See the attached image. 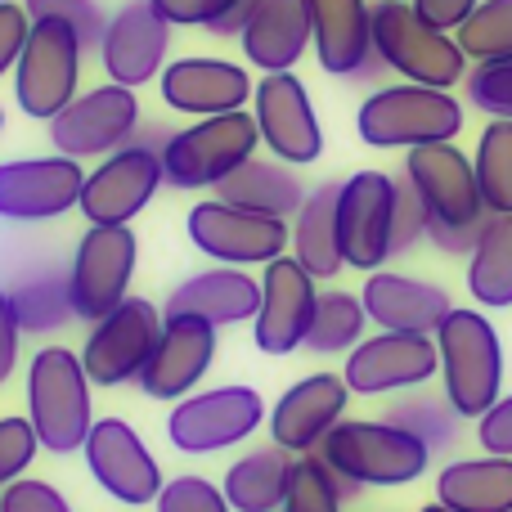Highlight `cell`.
I'll use <instances>...</instances> for the list:
<instances>
[{
    "label": "cell",
    "mask_w": 512,
    "mask_h": 512,
    "mask_svg": "<svg viewBox=\"0 0 512 512\" xmlns=\"http://www.w3.org/2000/svg\"><path fill=\"white\" fill-rule=\"evenodd\" d=\"M23 9L32 23H41V18L68 23L72 32H77L81 50H99V41H104L108 14L99 9V0H23Z\"/></svg>",
    "instance_id": "41"
},
{
    "label": "cell",
    "mask_w": 512,
    "mask_h": 512,
    "mask_svg": "<svg viewBox=\"0 0 512 512\" xmlns=\"http://www.w3.org/2000/svg\"><path fill=\"white\" fill-rule=\"evenodd\" d=\"M477 441L486 454L512 459V396H499L495 405L477 418Z\"/></svg>",
    "instance_id": "48"
},
{
    "label": "cell",
    "mask_w": 512,
    "mask_h": 512,
    "mask_svg": "<svg viewBox=\"0 0 512 512\" xmlns=\"http://www.w3.org/2000/svg\"><path fill=\"white\" fill-rule=\"evenodd\" d=\"M167 185L162 176V153L153 149H126L99 158L95 171H86V185H81V203L77 212L90 225H131L144 207L153 203V194Z\"/></svg>",
    "instance_id": "16"
},
{
    "label": "cell",
    "mask_w": 512,
    "mask_h": 512,
    "mask_svg": "<svg viewBox=\"0 0 512 512\" xmlns=\"http://www.w3.org/2000/svg\"><path fill=\"white\" fill-rule=\"evenodd\" d=\"M346 405H351V387H346L342 373H306L274 400L270 418H265L270 441L288 450L292 459L315 454L324 436L346 418Z\"/></svg>",
    "instance_id": "24"
},
{
    "label": "cell",
    "mask_w": 512,
    "mask_h": 512,
    "mask_svg": "<svg viewBox=\"0 0 512 512\" xmlns=\"http://www.w3.org/2000/svg\"><path fill=\"white\" fill-rule=\"evenodd\" d=\"M468 292L481 310L512 306V216H490L468 256Z\"/></svg>",
    "instance_id": "33"
},
{
    "label": "cell",
    "mask_w": 512,
    "mask_h": 512,
    "mask_svg": "<svg viewBox=\"0 0 512 512\" xmlns=\"http://www.w3.org/2000/svg\"><path fill=\"white\" fill-rule=\"evenodd\" d=\"M36 454H41V441H36L32 423L18 414L0 418V490L14 486L18 477H27Z\"/></svg>",
    "instance_id": "44"
},
{
    "label": "cell",
    "mask_w": 512,
    "mask_h": 512,
    "mask_svg": "<svg viewBox=\"0 0 512 512\" xmlns=\"http://www.w3.org/2000/svg\"><path fill=\"white\" fill-rule=\"evenodd\" d=\"M0 131H5V108H0Z\"/></svg>",
    "instance_id": "53"
},
{
    "label": "cell",
    "mask_w": 512,
    "mask_h": 512,
    "mask_svg": "<svg viewBox=\"0 0 512 512\" xmlns=\"http://www.w3.org/2000/svg\"><path fill=\"white\" fill-rule=\"evenodd\" d=\"M158 512H234L225 490L216 481L198 477V472H185V477H171L162 486V495L153 499Z\"/></svg>",
    "instance_id": "43"
},
{
    "label": "cell",
    "mask_w": 512,
    "mask_h": 512,
    "mask_svg": "<svg viewBox=\"0 0 512 512\" xmlns=\"http://www.w3.org/2000/svg\"><path fill=\"white\" fill-rule=\"evenodd\" d=\"M171 27H203L212 36H243L252 0H153Z\"/></svg>",
    "instance_id": "40"
},
{
    "label": "cell",
    "mask_w": 512,
    "mask_h": 512,
    "mask_svg": "<svg viewBox=\"0 0 512 512\" xmlns=\"http://www.w3.org/2000/svg\"><path fill=\"white\" fill-rule=\"evenodd\" d=\"M239 45H243V59L252 68H261V77L292 72L301 63V54L310 50L306 0H252V14Z\"/></svg>",
    "instance_id": "28"
},
{
    "label": "cell",
    "mask_w": 512,
    "mask_h": 512,
    "mask_svg": "<svg viewBox=\"0 0 512 512\" xmlns=\"http://www.w3.org/2000/svg\"><path fill=\"white\" fill-rule=\"evenodd\" d=\"M360 301L373 328H382V333H418V337H436L445 315L454 310L450 292L441 283H427V279L396 274V270L364 274Z\"/></svg>",
    "instance_id": "26"
},
{
    "label": "cell",
    "mask_w": 512,
    "mask_h": 512,
    "mask_svg": "<svg viewBox=\"0 0 512 512\" xmlns=\"http://www.w3.org/2000/svg\"><path fill=\"white\" fill-rule=\"evenodd\" d=\"M216 328L198 315H167L162 319V337L153 346L149 364L135 382L149 400H185L198 391V382L212 373L216 364Z\"/></svg>",
    "instance_id": "23"
},
{
    "label": "cell",
    "mask_w": 512,
    "mask_h": 512,
    "mask_svg": "<svg viewBox=\"0 0 512 512\" xmlns=\"http://www.w3.org/2000/svg\"><path fill=\"white\" fill-rule=\"evenodd\" d=\"M468 63H499L512 59V0H481L468 23L454 32Z\"/></svg>",
    "instance_id": "39"
},
{
    "label": "cell",
    "mask_w": 512,
    "mask_h": 512,
    "mask_svg": "<svg viewBox=\"0 0 512 512\" xmlns=\"http://www.w3.org/2000/svg\"><path fill=\"white\" fill-rule=\"evenodd\" d=\"M463 90H468L472 108H481L486 117H499V122H512V59L468 68Z\"/></svg>",
    "instance_id": "42"
},
{
    "label": "cell",
    "mask_w": 512,
    "mask_h": 512,
    "mask_svg": "<svg viewBox=\"0 0 512 512\" xmlns=\"http://www.w3.org/2000/svg\"><path fill=\"white\" fill-rule=\"evenodd\" d=\"M319 279L306 274L292 256L265 265L261 274V306L252 319V342L261 355H292L306 346L310 319H315Z\"/></svg>",
    "instance_id": "21"
},
{
    "label": "cell",
    "mask_w": 512,
    "mask_h": 512,
    "mask_svg": "<svg viewBox=\"0 0 512 512\" xmlns=\"http://www.w3.org/2000/svg\"><path fill=\"white\" fill-rule=\"evenodd\" d=\"M261 131L248 108L221 117H198L185 131H176L162 149V176L171 189H216L225 176L256 158Z\"/></svg>",
    "instance_id": "6"
},
{
    "label": "cell",
    "mask_w": 512,
    "mask_h": 512,
    "mask_svg": "<svg viewBox=\"0 0 512 512\" xmlns=\"http://www.w3.org/2000/svg\"><path fill=\"white\" fill-rule=\"evenodd\" d=\"M95 382L81 369V355L68 346H41L27 369V423L45 454H77L95 427V405H90Z\"/></svg>",
    "instance_id": "1"
},
{
    "label": "cell",
    "mask_w": 512,
    "mask_h": 512,
    "mask_svg": "<svg viewBox=\"0 0 512 512\" xmlns=\"http://www.w3.org/2000/svg\"><path fill=\"white\" fill-rule=\"evenodd\" d=\"M81 454H86V468L95 477V486L126 508L153 504L162 495V486H167L149 441L126 418H95Z\"/></svg>",
    "instance_id": "13"
},
{
    "label": "cell",
    "mask_w": 512,
    "mask_h": 512,
    "mask_svg": "<svg viewBox=\"0 0 512 512\" xmlns=\"http://www.w3.org/2000/svg\"><path fill=\"white\" fill-rule=\"evenodd\" d=\"M162 90V104L171 113H185V117H221V113H239L248 108L256 81L248 68L230 59H212V54H185V59L167 63L158 77Z\"/></svg>",
    "instance_id": "25"
},
{
    "label": "cell",
    "mask_w": 512,
    "mask_h": 512,
    "mask_svg": "<svg viewBox=\"0 0 512 512\" xmlns=\"http://www.w3.org/2000/svg\"><path fill=\"white\" fill-rule=\"evenodd\" d=\"M337 194H342V185H337V180H324V185L306 189V203H301V212L292 216L288 256L306 274H315L319 283L337 279V274L346 270L342 243H337Z\"/></svg>",
    "instance_id": "29"
},
{
    "label": "cell",
    "mask_w": 512,
    "mask_h": 512,
    "mask_svg": "<svg viewBox=\"0 0 512 512\" xmlns=\"http://www.w3.org/2000/svg\"><path fill=\"white\" fill-rule=\"evenodd\" d=\"M481 230H486V221L477 225H445V221H427V243H432L441 256H472L477 248Z\"/></svg>",
    "instance_id": "49"
},
{
    "label": "cell",
    "mask_w": 512,
    "mask_h": 512,
    "mask_svg": "<svg viewBox=\"0 0 512 512\" xmlns=\"http://www.w3.org/2000/svg\"><path fill=\"white\" fill-rule=\"evenodd\" d=\"M436 504L454 512H512V459H454L436 477Z\"/></svg>",
    "instance_id": "31"
},
{
    "label": "cell",
    "mask_w": 512,
    "mask_h": 512,
    "mask_svg": "<svg viewBox=\"0 0 512 512\" xmlns=\"http://www.w3.org/2000/svg\"><path fill=\"white\" fill-rule=\"evenodd\" d=\"M418 512H454V508H445V504H423Z\"/></svg>",
    "instance_id": "52"
},
{
    "label": "cell",
    "mask_w": 512,
    "mask_h": 512,
    "mask_svg": "<svg viewBox=\"0 0 512 512\" xmlns=\"http://www.w3.org/2000/svg\"><path fill=\"white\" fill-rule=\"evenodd\" d=\"M189 243L203 256H212L216 265H270L279 256H288L292 225L279 216H261L248 207H234L225 198H203L198 207H189Z\"/></svg>",
    "instance_id": "10"
},
{
    "label": "cell",
    "mask_w": 512,
    "mask_h": 512,
    "mask_svg": "<svg viewBox=\"0 0 512 512\" xmlns=\"http://www.w3.org/2000/svg\"><path fill=\"white\" fill-rule=\"evenodd\" d=\"M472 171H477L481 203L490 216H512V122L490 117L481 126L477 153H472Z\"/></svg>",
    "instance_id": "36"
},
{
    "label": "cell",
    "mask_w": 512,
    "mask_h": 512,
    "mask_svg": "<svg viewBox=\"0 0 512 512\" xmlns=\"http://www.w3.org/2000/svg\"><path fill=\"white\" fill-rule=\"evenodd\" d=\"M162 319L167 315L149 297H126L117 310H108L99 324H90L86 346L77 351L86 378L104 391L135 382L162 337Z\"/></svg>",
    "instance_id": "11"
},
{
    "label": "cell",
    "mask_w": 512,
    "mask_h": 512,
    "mask_svg": "<svg viewBox=\"0 0 512 512\" xmlns=\"http://www.w3.org/2000/svg\"><path fill=\"white\" fill-rule=\"evenodd\" d=\"M9 301H14V315L23 324V333L32 337H50L59 333L63 324H72V292H68V270H41L23 274V279L9 288Z\"/></svg>",
    "instance_id": "34"
},
{
    "label": "cell",
    "mask_w": 512,
    "mask_h": 512,
    "mask_svg": "<svg viewBox=\"0 0 512 512\" xmlns=\"http://www.w3.org/2000/svg\"><path fill=\"white\" fill-rule=\"evenodd\" d=\"M18 346H23V324H18V315H14L9 292L0 288V387H5L18 369Z\"/></svg>",
    "instance_id": "50"
},
{
    "label": "cell",
    "mask_w": 512,
    "mask_h": 512,
    "mask_svg": "<svg viewBox=\"0 0 512 512\" xmlns=\"http://www.w3.org/2000/svg\"><path fill=\"white\" fill-rule=\"evenodd\" d=\"M310 50L328 77L378 81L382 59L373 50V5L369 0H306Z\"/></svg>",
    "instance_id": "20"
},
{
    "label": "cell",
    "mask_w": 512,
    "mask_h": 512,
    "mask_svg": "<svg viewBox=\"0 0 512 512\" xmlns=\"http://www.w3.org/2000/svg\"><path fill=\"white\" fill-rule=\"evenodd\" d=\"M445 400L463 423H477L504 396V342L477 306H454L436 333Z\"/></svg>",
    "instance_id": "2"
},
{
    "label": "cell",
    "mask_w": 512,
    "mask_h": 512,
    "mask_svg": "<svg viewBox=\"0 0 512 512\" xmlns=\"http://www.w3.org/2000/svg\"><path fill=\"white\" fill-rule=\"evenodd\" d=\"M81 59H86V50H81L77 32L68 23H54V18L32 23L14 68L18 113L50 126L81 95Z\"/></svg>",
    "instance_id": "7"
},
{
    "label": "cell",
    "mask_w": 512,
    "mask_h": 512,
    "mask_svg": "<svg viewBox=\"0 0 512 512\" xmlns=\"http://www.w3.org/2000/svg\"><path fill=\"white\" fill-rule=\"evenodd\" d=\"M216 198H225V203H234V207H248V212L288 221V216L301 212L306 189H301L297 167H288V162H279V158H248L239 171H234V176H225L221 185H216Z\"/></svg>",
    "instance_id": "30"
},
{
    "label": "cell",
    "mask_w": 512,
    "mask_h": 512,
    "mask_svg": "<svg viewBox=\"0 0 512 512\" xmlns=\"http://www.w3.org/2000/svg\"><path fill=\"white\" fill-rule=\"evenodd\" d=\"M288 477H292V454L279 445H261L248 450L225 468V499L234 512H279L283 495H288Z\"/></svg>",
    "instance_id": "32"
},
{
    "label": "cell",
    "mask_w": 512,
    "mask_h": 512,
    "mask_svg": "<svg viewBox=\"0 0 512 512\" xmlns=\"http://www.w3.org/2000/svg\"><path fill=\"white\" fill-rule=\"evenodd\" d=\"M355 131L369 149H423V144H450L463 131V104L450 90L432 86H378L355 113Z\"/></svg>",
    "instance_id": "4"
},
{
    "label": "cell",
    "mask_w": 512,
    "mask_h": 512,
    "mask_svg": "<svg viewBox=\"0 0 512 512\" xmlns=\"http://www.w3.org/2000/svg\"><path fill=\"white\" fill-rule=\"evenodd\" d=\"M140 95L117 81H104V86H90L63 108L50 122V144L54 153L72 162L86 158H108V153L126 149L140 126Z\"/></svg>",
    "instance_id": "12"
},
{
    "label": "cell",
    "mask_w": 512,
    "mask_h": 512,
    "mask_svg": "<svg viewBox=\"0 0 512 512\" xmlns=\"http://www.w3.org/2000/svg\"><path fill=\"white\" fill-rule=\"evenodd\" d=\"M427 239V207L405 176H396V216H391V256L414 252Z\"/></svg>",
    "instance_id": "45"
},
{
    "label": "cell",
    "mask_w": 512,
    "mask_h": 512,
    "mask_svg": "<svg viewBox=\"0 0 512 512\" xmlns=\"http://www.w3.org/2000/svg\"><path fill=\"white\" fill-rule=\"evenodd\" d=\"M373 50L382 68L414 86L454 90L468 77V54L459 50L454 32H441L409 0H378L373 5Z\"/></svg>",
    "instance_id": "5"
},
{
    "label": "cell",
    "mask_w": 512,
    "mask_h": 512,
    "mask_svg": "<svg viewBox=\"0 0 512 512\" xmlns=\"http://www.w3.org/2000/svg\"><path fill=\"white\" fill-rule=\"evenodd\" d=\"M441 373L436 337L418 333H373L346 355L342 378L351 396H391V391H414Z\"/></svg>",
    "instance_id": "17"
},
{
    "label": "cell",
    "mask_w": 512,
    "mask_h": 512,
    "mask_svg": "<svg viewBox=\"0 0 512 512\" xmlns=\"http://www.w3.org/2000/svg\"><path fill=\"white\" fill-rule=\"evenodd\" d=\"M391 216H396V176L355 171L337 194V243L351 270H387L391 261Z\"/></svg>",
    "instance_id": "15"
},
{
    "label": "cell",
    "mask_w": 512,
    "mask_h": 512,
    "mask_svg": "<svg viewBox=\"0 0 512 512\" xmlns=\"http://www.w3.org/2000/svg\"><path fill=\"white\" fill-rule=\"evenodd\" d=\"M400 176L414 185V194L423 198L427 221H445V225H477L490 221L486 203L477 189V171L472 158L459 144H423V149L405 153V171Z\"/></svg>",
    "instance_id": "19"
},
{
    "label": "cell",
    "mask_w": 512,
    "mask_h": 512,
    "mask_svg": "<svg viewBox=\"0 0 512 512\" xmlns=\"http://www.w3.org/2000/svg\"><path fill=\"white\" fill-rule=\"evenodd\" d=\"M0 512H72L68 495L41 477H18L0 490Z\"/></svg>",
    "instance_id": "46"
},
{
    "label": "cell",
    "mask_w": 512,
    "mask_h": 512,
    "mask_svg": "<svg viewBox=\"0 0 512 512\" xmlns=\"http://www.w3.org/2000/svg\"><path fill=\"white\" fill-rule=\"evenodd\" d=\"M256 306H261V279H252L239 265H212L176 283L162 315H198L212 328H230L256 319Z\"/></svg>",
    "instance_id": "27"
},
{
    "label": "cell",
    "mask_w": 512,
    "mask_h": 512,
    "mask_svg": "<svg viewBox=\"0 0 512 512\" xmlns=\"http://www.w3.org/2000/svg\"><path fill=\"white\" fill-rule=\"evenodd\" d=\"M265 400L256 387L230 382V387L194 391V396L176 400L167 414V441L180 454H221L243 445L265 423Z\"/></svg>",
    "instance_id": "8"
},
{
    "label": "cell",
    "mask_w": 512,
    "mask_h": 512,
    "mask_svg": "<svg viewBox=\"0 0 512 512\" xmlns=\"http://www.w3.org/2000/svg\"><path fill=\"white\" fill-rule=\"evenodd\" d=\"M319 459L355 486H409L432 468V450L418 436L391 427L387 418H342L319 445Z\"/></svg>",
    "instance_id": "3"
},
{
    "label": "cell",
    "mask_w": 512,
    "mask_h": 512,
    "mask_svg": "<svg viewBox=\"0 0 512 512\" xmlns=\"http://www.w3.org/2000/svg\"><path fill=\"white\" fill-rule=\"evenodd\" d=\"M135 261H140V243H135L131 225H90L68 261L72 315L99 324L108 310L122 306L131 297Z\"/></svg>",
    "instance_id": "9"
},
{
    "label": "cell",
    "mask_w": 512,
    "mask_h": 512,
    "mask_svg": "<svg viewBox=\"0 0 512 512\" xmlns=\"http://www.w3.org/2000/svg\"><path fill=\"white\" fill-rule=\"evenodd\" d=\"M27 32H32V18L18 0H0V77H14L18 54L27 45Z\"/></svg>",
    "instance_id": "47"
},
{
    "label": "cell",
    "mask_w": 512,
    "mask_h": 512,
    "mask_svg": "<svg viewBox=\"0 0 512 512\" xmlns=\"http://www.w3.org/2000/svg\"><path fill=\"white\" fill-rule=\"evenodd\" d=\"M252 117L270 158L288 167H310L324 153V126L310 104V90L297 72H270L252 90Z\"/></svg>",
    "instance_id": "14"
},
{
    "label": "cell",
    "mask_w": 512,
    "mask_h": 512,
    "mask_svg": "<svg viewBox=\"0 0 512 512\" xmlns=\"http://www.w3.org/2000/svg\"><path fill=\"white\" fill-rule=\"evenodd\" d=\"M382 418H387L391 427H400V432L418 436L432 454L454 450V441H459V423H463V418L454 414L450 400L436 396V391H409V396H400Z\"/></svg>",
    "instance_id": "37"
},
{
    "label": "cell",
    "mask_w": 512,
    "mask_h": 512,
    "mask_svg": "<svg viewBox=\"0 0 512 512\" xmlns=\"http://www.w3.org/2000/svg\"><path fill=\"white\" fill-rule=\"evenodd\" d=\"M86 167L63 153L0 162V221H54L81 203Z\"/></svg>",
    "instance_id": "22"
},
{
    "label": "cell",
    "mask_w": 512,
    "mask_h": 512,
    "mask_svg": "<svg viewBox=\"0 0 512 512\" xmlns=\"http://www.w3.org/2000/svg\"><path fill=\"white\" fill-rule=\"evenodd\" d=\"M364 328H369L364 301L346 288H328V292H319V301H315L306 351L310 355H351L355 346L364 342Z\"/></svg>",
    "instance_id": "35"
},
{
    "label": "cell",
    "mask_w": 512,
    "mask_h": 512,
    "mask_svg": "<svg viewBox=\"0 0 512 512\" xmlns=\"http://www.w3.org/2000/svg\"><path fill=\"white\" fill-rule=\"evenodd\" d=\"M409 5L418 9V18H427V23L441 27V32H459L481 0H409Z\"/></svg>",
    "instance_id": "51"
},
{
    "label": "cell",
    "mask_w": 512,
    "mask_h": 512,
    "mask_svg": "<svg viewBox=\"0 0 512 512\" xmlns=\"http://www.w3.org/2000/svg\"><path fill=\"white\" fill-rule=\"evenodd\" d=\"M171 54V23L153 9V0H126L108 14L104 41H99V59H104V77L126 90H140L162 77Z\"/></svg>",
    "instance_id": "18"
},
{
    "label": "cell",
    "mask_w": 512,
    "mask_h": 512,
    "mask_svg": "<svg viewBox=\"0 0 512 512\" xmlns=\"http://www.w3.org/2000/svg\"><path fill=\"white\" fill-rule=\"evenodd\" d=\"M355 495H360V486L342 481L319 454H297L279 512H342V504Z\"/></svg>",
    "instance_id": "38"
}]
</instances>
